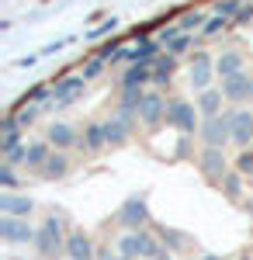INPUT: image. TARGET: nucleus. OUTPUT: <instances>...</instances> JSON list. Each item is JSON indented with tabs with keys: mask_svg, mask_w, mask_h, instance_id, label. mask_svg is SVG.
I'll return each instance as SVG.
<instances>
[{
	"mask_svg": "<svg viewBox=\"0 0 253 260\" xmlns=\"http://www.w3.org/2000/svg\"><path fill=\"white\" fill-rule=\"evenodd\" d=\"M66 253H70V260H90L94 257V243L87 240V233H73L66 240Z\"/></svg>",
	"mask_w": 253,
	"mask_h": 260,
	"instance_id": "nucleus-11",
	"label": "nucleus"
},
{
	"mask_svg": "<svg viewBox=\"0 0 253 260\" xmlns=\"http://www.w3.org/2000/svg\"><path fill=\"white\" fill-rule=\"evenodd\" d=\"M42 170H45V177H62L70 170V163H66V156H49V163Z\"/></svg>",
	"mask_w": 253,
	"mask_h": 260,
	"instance_id": "nucleus-23",
	"label": "nucleus"
},
{
	"mask_svg": "<svg viewBox=\"0 0 253 260\" xmlns=\"http://www.w3.org/2000/svg\"><path fill=\"white\" fill-rule=\"evenodd\" d=\"M146 80H153V62H136V66H129L125 77H121L125 87H142Z\"/></svg>",
	"mask_w": 253,
	"mask_h": 260,
	"instance_id": "nucleus-15",
	"label": "nucleus"
},
{
	"mask_svg": "<svg viewBox=\"0 0 253 260\" xmlns=\"http://www.w3.org/2000/svg\"><path fill=\"white\" fill-rule=\"evenodd\" d=\"M49 146L45 142H35V146H28V156H24V167H45L49 163Z\"/></svg>",
	"mask_w": 253,
	"mask_h": 260,
	"instance_id": "nucleus-22",
	"label": "nucleus"
},
{
	"mask_svg": "<svg viewBox=\"0 0 253 260\" xmlns=\"http://www.w3.org/2000/svg\"><path fill=\"white\" fill-rule=\"evenodd\" d=\"M191 35H187V31H180V35H177L174 42H170V56H180V52H187V49H191Z\"/></svg>",
	"mask_w": 253,
	"mask_h": 260,
	"instance_id": "nucleus-26",
	"label": "nucleus"
},
{
	"mask_svg": "<svg viewBox=\"0 0 253 260\" xmlns=\"http://www.w3.org/2000/svg\"><path fill=\"white\" fill-rule=\"evenodd\" d=\"M28 101H35V104H49V87H45V83L31 87V90H28Z\"/></svg>",
	"mask_w": 253,
	"mask_h": 260,
	"instance_id": "nucleus-30",
	"label": "nucleus"
},
{
	"mask_svg": "<svg viewBox=\"0 0 253 260\" xmlns=\"http://www.w3.org/2000/svg\"><path fill=\"white\" fill-rule=\"evenodd\" d=\"M153 260H170V253H167V250H160V253H156Z\"/></svg>",
	"mask_w": 253,
	"mask_h": 260,
	"instance_id": "nucleus-37",
	"label": "nucleus"
},
{
	"mask_svg": "<svg viewBox=\"0 0 253 260\" xmlns=\"http://www.w3.org/2000/svg\"><path fill=\"white\" fill-rule=\"evenodd\" d=\"M236 21H239V24H243V21H253V7L250 4H243V11L236 14Z\"/></svg>",
	"mask_w": 253,
	"mask_h": 260,
	"instance_id": "nucleus-36",
	"label": "nucleus"
},
{
	"mask_svg": "<svg viewBox=\"0 0 253 260\" xmlns=\"http://www.w3.org/2000/svg\"><path fill=\"white\" fill-rule=\"evenodd\" d=\"M167 125H174L184 136H191V132H195V104H187V101L167 104Z\"/></svg>",
	"mask_w": 253,
	"mask_h": 260,
	"instance_id": "nucleus-5",
	"label": "nucleus"
},
{
	"mask_svg": "<svg viewBox=\"0 0 253 260\" xmlns=\"http://www.w3.org/2000/svg\"><path fill=\"white\" fill-rule=\"evenodd\" d=\"M222 98H226L222 90H201V98H198V108H201L208 118H215V115H218V108H222Z\"/></svg>",
	"mask_w": 253,
	"mask_h": 260,
	"instance_id": "nucleus-19",
	"label": "nucleus"
},
{
	"mask_svg": "<svg viewBox=\"0 0 253 260\" xmlns=\"http://www.w3.org/2000/svg\"><path fill=\"white\" fill-rule=\"evenodd\" d=\"M174 70H177V62H174L170 52H167V56H156V59H153V80L156 83H167L170 77H174Z\"/></svg>",
	"mask_w": 253,
	"mask_h": 260,
	"instance_id": "nucleus-18",
	"label": "nucleus"
},
{
	"mask_svg": "<svg viewBox=\"0 0 253 260\" xmlns=\"http://www.w3.org/2000/svg\"><path fill=\"white\" fill-rule=\"evenodd\" d=\"M218 31H226V18H212L208 24H205V39H212V35H218Z\"/></svg>",
	"mask_w": 253,
	"mask_h": 260,
	"instance_id": "nucleus-32",
	"label": "nucleus"
},
{
	"mask_svg": "<svg viewBox=\"0 0 253 260\" xmlns=\"http://www.w3.org/2000/svg\"><path fill=\"white\" fill-rule=\"evenodd\" d=\"M132 118H136V115L121 111L118 118L104 121V139H108V146H121V142L129 139V128H132Z\"/></svg>",
	"mask_w": 253,
	"mask_h": 260,
	"instance_id": "nucleus-7",
	"label": "nucleus"
},
{
	"mask_svg": "<svg viewBox=\"0 0 253 260\" xmlns=\"http://www.w3.org/2000/svg\"><path fill=\"white\" fill-rule=\"evenodd\" d=\"M201 260H222V257H215V253H205V257H201Z\"/></svg>",
	"mask_w": 253,
	"mask_h": 260,
	"instance_id": "nucleus-38",
	"label": "nucleus"
},
{
	"mask_svg": "<svg viewBox=\"0 0 253 260\" xmlns=\"http://www.w3.org/2000/svg\"><path fill=\"white\" fill-rule=\"evenodd\" d=\"M236 167H239V174H253V153H239Z\"/></svg>",
	"mask_w": 253,
	"mask_h": 260,
	"instance_id": "nucleus-33",
	"label": "nucleus"
},
{
	"mask_svg": "<svg viewBox=\"0 0 253 260\" xmlns=\"http://www.w3.org/2000/svg\"><path fill=\"white\" fill-rule=\"evenodd\" d=\"M198 24H208V21H205V14H184V18H180V31H191V28H198Z\"/></svg>",
	"mask_w": 253,
	"mask_h": 260,
	"instance_id": "nucleus-29",
	"label": "nucleus"
},
{
	"mask_svg": "<svg viewBox=\"0 0 253 260\" xmlns=\"http://www.w3.org/2000/svg\"><path fill=\"white\" fill-rule=\"evenodd\" d=\"M35 111H39L35 104H31V108H24V111H18V121H21V125H31V118H35Z\"/></svg>",
	"mask_w": 253,
	"mask_h": 260,
	"instance_id": "nucleus-35",
	"label": "nucleus"
},
{
	"mask_svg": "<svg viewBox=\"0 0 253 260\" xmlns=\"http://www.w3.org/2000/svg\"><path fill=\"white\" fill-rule=\"evenodd\" d=\"M111 260H132V257H111Z\"/></svg>",
	"mask_w": 253,
	"mask_h": 260,
	"instance_id": "nucleus-39",
	"label": "nucleus"
},
{
	"mask_svg": "<svg viewBox=\"0 0 253 260\" xmlns=\"http://www.w3.org/2000/svg\"><path fill=\"white\" fill-rule=\"evenodd\" d=\"M233 139L243 142V146L253 142V115L250 111H236L233 115Z\"/></svg>",
	"mask_w": 253,
	"mask_h": 260,
	"instance_id": "nucleus-13",
	"label": "nucleus"
},
{
	"mask_svg": "<svg viewBox=\"0 0 253 260\" xmlns=\"http://www.w3.org/2000/svg\"><path fill=\"white\" fill-rule=\"evenodd\" d=\"M118 246H121V257H149L153 260L156 253H160V246H156L146 233H129V236L118 240Z\"/></svg>",
	"mask_w": 253,
	"mask_h": 260,
	"instance_id": "nucleus-3",
	"label": "nucleus"
},
{
	"mask_svg": "<svg viewBox=\"0 0 253 260\" xmlns=\"http://www.w3.org/2000/svg\"><path fill=\"white\" fill-rule=\"evenodd\" d=\"M31 198H21V194H0V212L4 215H14V219H28L31 215Z\"/></svg>",
	"mask_w": 253,
	"mask_h": 260,
	"instance_id": "nucleus-10",
	"label": "nucleus"
},
{
	"mask_svg": "<svg viewBox=\"0 0 253 260\" xmlns=\"http://www.w3.org/2000/svg\"><path fill=\"white\" fill-rule=\"evenodd\" d=\"M167 115V104H163V98L160 94H146L142 98V104H139V118L146 121V125H160V118Z\"/></svg>",
	"mask_w": 253,
	"mask_h": 260,
	"instance_id": "nucleus-9",
	"label": "nucleus"
},
{
	"mask_svg": "<svg viewBox=\"0 0 253 260\" xmlns=\"http://www.w3.org/2000/svg\"><path fill=\"white\" fill-rule=\"evenodd\" d=\"M243 174H226V177H222V191H226V194H229V198H239V191H243Z\"/></svg>",
	"mask_w": 253,
	"mask_h": 260,
	"instance_id": "nucleus-24",
	"label": "nucleus"
},
{
	"mask_svg": "<svg viewBox=\"0 0 253 260\" xmlns=\"http://www.w3.org/2000/svg\"><path fill=\"white\" fill-rule=\"evenodd\" d=\"M0 236H4L7 243H35V236H39V233H35V229H31L24 219L4 215V219H0Z\"/></svg>",
	"mask_w": 253,
	"mask_h": 260,
	"instance_id": "nucleus-4",
	"label": "nucleus"
},
{
	"mask_svg": "<svg viewBox=\"0 0 253 260\" xmlns=\"http://www.w3.org/2000/svg\"><path fill=\"white\" fill-rule=\"evenodd\" d=\"M49 142H52L56 149H70V146L77 142V132H73L66 121H56V125L49 128Z\"/></svg>",
	"mask_w": 253,
	"mask_h": 260,
	"instance_id": "nucleus-16",
	"label": "nucleus"
},
{
	"mask_svg": "<svg viewBox=\"0 0 253 260\" xmlns=\"http://www.w3.org/2000/svg\"><path fill=\"white\" fill-rule=\"evenodd\" d=\"M239 66H243L239 52H226V56H218V62H215V70H218V77H222V80L239 77Z\"/></svg>",
	"mask_w": 253,
	"mask_h": 260,
	"instance_id": "nucleus-17",
	"label": "nucleus"
},
{
	"mask_svg": "<svg viewBox=\"0 0 253 260\" xmlns=\"http://www.w3.org/2000/svg\"><path fill=\"white\" fill-rule=\"evenodd\" d=\"M222 94L229 101H243V98H250V77H229V80H222Z\"/></svg>",
	"mask_w": 253,
	"mask_h": 260,
	"instance_id": "nucleus-14",
	"label": "nucleus"
},
{
	"mask_svg": "<svg viewBox=\"0 0 253 260\" xmlns=\"http://www.w3.org/2000/svg\"><path fill=\"white\" fill-rule=\"evenodd\" d=\"M250 94H253V77H250Z\"/></svg>",
	"mask_w": 253,
	"mask_h": 260,
	"instance_id": "nucleus-40",
	"label": "nucleus"
},
{
	"mask_svg": "<svg viewBox=\"0 0 253 260\" xmlns=\"http://www.w3.org/2000/svg\"><path fill=\"white\" fill-rule=\"evenodd\" d=\"M160 240H163V246H174V250H180V246L187 243L177 229H163V233H160Z\"/></svg>",
	"mask_w": 253,
	"mask_h": 260,
	"instance_id": "nucleus-27",
	"label": "nucleus"
},
{
	"mask_svg": "<svg viewBox=\"0 0 253 260\" xmlns=\"http://www.w3.org/2000/svg\"><path fill=\"white\" fill-rule=\"evenodd\" d=\"M83 146H87L90 153L104 149V146H108V139H104V125H87V132H83Z\"/></svg>",
	"mask_w": 253,
	"mask_h": 260,
	"instance_id": "nucleus-21",
	"label": "nucleus"
},
{
	"mask_svg": "<svg viewBox=\"0 0 253 260\" xmlns=\"http://www.w3.org/2000/svg\"><path fill=\"white\" fill-rule=\"evenodd\" d=\"M118 219L125 222L129 229H139V225H146V222H149V205H146V198H129L125 205H121Z\"/></svg>",
	"mask_w": 253,
	"mask_h": 260,
	"instance_id": "nucleus-6",
	"label": "nucleus"
},
{
	"mask_svg": "<svg viewBox=\"0 0 253 260\" xmlns=\"http://www.w3.org/2000/svg\"><path fill=\"white\" fill-rule=\"evenodd\" d=\"M101 73H104V59H101V56H94V59L83 66V77H87V80H94V77H101Z\"/></svg>",
	"mask_w": 253,
	"mask_h": 260,
	"instance_id": "nucleus-28",
	"label": "nucleus"
},
{
	"mask_svg": "<svg viewBox=\"0 0 253 260\" xmlns=\"http://www.w3.org/2000/svg\"><path fill=\"white\" fill-rule=\"evenodd\" d=\"M0 184H4L7 191L18 187V174H14V167H4V170H0Z\"/></svg>",
	"mask_w": 253,
	"mask_h": 260,
	"instance_id": "nucleus-31",
	"label": "nucleus"
},
{
	"mask_svg": "<svg viewBox=\"0 0 253 260\" xmlns=\"http://www.w3.org/2000/svg\"><path fill=\"white\" fill-rule=\"evenodd\" d=\"M201 136H205L208 146H218V149H222L226 142L233 139V115H222V118L215 115V118H208L201 125Z\"/></svg>",
	"mask_w": 253,
	"mask_h": 260,
	"instance_id": "nucleus-2",
	"label": "nucleus"
},
{
	"mask_svg": "<svg viewBox=\"0 0 253 260\" xmlns=\"http://www.w3.org/2000/svg\"><path fill=\"white\" fill-rule=\"evenodd\" d=\"M218 18H236L239 11H243V0H218Z\"/></svg>",
	"mask_w": 253,
	"mask_h": 260,
	"instance_id": "nucleus-25",
	"label": "nucleus"
},
{
	"mask_svg": "<svg viewBox=\"0 0 253 260\" xmlns=\"http://www.w3.org/2000/svg\"><path fill=\"white\" fill-rule=\"evenodd\" d=\"M35 246L42 250V257H56L59 246H62V222L56 215H49L45 225L39 229V236H35Z\"/></svg>",
	"mask_w": 253,
	"mask_h": 260,
	"instance_id": "nucleus-1",
	"label": "nucleus"
},
{
	"mask_svg": "<svg viewBox=\"0 0 253 260\" xmlns=\"http://www.w3.org/2000/svg\"><path fill=\"white\" fill-rule=\"evenodd\" d=\"M83 87H87V77H66V80H59L52 90H56V104H70V101H77L83 94Z\"/></svg>",
	"mask_w": 253,
	"mask_h": 260,
	"instance_id": "nucleus-8",
	"label": "nucleus"
},
{
	"mask_svg": "<svg viewBox=\"0 0 253 260\" xmlns=\"http://www.w3.org/2000/svg\"><path fill=\"white\" fill-rule=\"evenodd\" d=\"M115 28H118V21H115V18H108L104 24H98V28L90 31V39H98V35H108V31H115Z\"/></svg>",
	"mask_w": 253,
	"mask_h": 260,
	"instance_id": "nucleus-34",
	"label": "nucleus"
},
{
	"mask_svg": "<svg viewBox=\"0 0 253 260\" xmlns=\"http://www.w3.org/2000/svg\"><path fill=\"white\" fill-rule=\"evenodd\" d=\"M208 77H212L208 56H205V52H195V66H191V80H195V87H208Z\"/></svg>",
	"mask_w": 253,
	"mask_h": 260,
	"instance_id": "nucleus-20",
	"label": "nucleus"
},
{
	"mask_svg": "<svg viewBox=\"0 0 253 260\" xmlns=\"http://www.w3.org/2000/svg\"><path fill=\"white\" fill-rule=\"evenodd\" d=\"M201 170H205L208 177H226V156H222L218 146H208V149H205V156H201Z\"/></svg>",
	"mask_w": 253,
	"mask_h": 260,
	"instance_id": "nucleus-12",
	"label": "nucleus"
}]
</instances>
